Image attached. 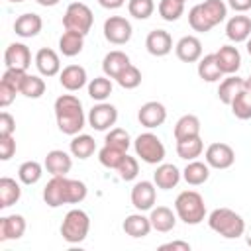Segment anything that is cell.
Wrapping results in <instances>:
<instances>
[{
	"mask_svg": "<svg viewBox=\"0 0 251 251\" xmlns=\"http://www.w3.org/2000/svg\"><path fill=\"white\" fill-rule=\"evenodd\" d=\"M175 53L182 63H196L202 57V43L196 35H184L176 41Z\"/></svg>",
	"mask_w": 251,
	"mask_h": 251,
	"instance_id": "obj_14",
	"label": "cell"
},
{
	"mask_svg": "<svg viewBox=\"0 0 251 251\" xmlns=\"http://www.w3.org/2000/svg\"><path fill=\"white\" fill-rule=\"evenodd\" d=\"M175 212L184 224L196 226L206 218L204 198L196 190H182L175 200Z\"/></svg>",
	"mask_w": 251,
	"mask_h": 251,
	"instance_id": "obj_4",
	"label": "cell"
},
{
	"mask_svg": "<svg viewBox=\"0 0 251 251\" xmlns=\"http://www.w3.org/2000/svg\"><path fill=\"white\" fill-rule=\"evenodd\" d=\"M208 226L212 231H216L218 235L226 237V239H237L245 233V222L243 218L229 210V208H216L210 212L208 216Z\"/></svg>",
	"mask_w": 251,
	"mask_h": 251,
	"instance_id": "obj_3",
	"label": "cell"
},
{
	"mask_svg": "<svg viewBox=\"0 0 251 251\" xmlns=\"http://www.w3.org/2000/svg\"><path fill=\"white\" fill-rule=\"evenodd\" d=\"M188 24H190V27L194 31H200V33H206V31H210L214 27V24L210 22V18L206 16V12L202 10L200 4H196V6L190 8V12H188Z\"/></svg>",
	"mask_w": 251,
	"mask_h": 251,
	"instance_id": "obj_38",
	"label": "cell"
},
{
	"mask_svg": "<svg viewBox=\"0 0 251 251\" xmlns=\"http://www.w3.org/2000/svg\"><path fill=\"white\" fill-rule=\"evenodd\" d=\"M94 151H96L94 137H90L86 133L73 135V141H71V153H73V157H76V159H88Z\"/></svg>",
	"mask_w": 251,
	"mask_h": 251,
	"instance_id": "obj_34",
	"label": "cell"
},
{
	"mask_svg": "<svg viewBox=\"0 0 251 251\" xmlns=\"http://www.w3.org/2000/svg\"><path fill=\"white\" fill-rule=\"evenodd\" d=\"M137 120H139V124H141L143 127H147V129L159 127V126H163L165 120H167V108H165L161 102H157V100L145 102V104L139 108V112H137Z\"/></svg>",
	"mask_w": 251,
	"mask_h": 251,
	"instance_id": "obj_12",
	"label": "cell"
},
{
	"mask_svg": "<svg viewBox=\"0 0 251 251\" xmlns=\"http://www.w3.org/2000/svg\"><path fill=\"white\" fill-rule=\"evenodd\" d=\"M55 120L63 133L76 135L84 127V110L82 102L75 94H61L55 100Z\"/></svg>",
	"mask_w": 251,
	"mask_h": 251,
	"instance_id": "obj_2",
	"label": "cell"
},
{
	"mask_svg": "<svg viewBox=\"0 0 251 251\" xmlns=\"http://www.w3.org/2000/svg\"><path fill=\"white\" fill-rule=\"evenodd\" d=\"M124 2L126 0H98V4L102 8H106V10H118V8L124 6Z\"/></svg>",
	"mask_w": 251,
	"mask_h": 251,
	"instance_id": "obj_53",
	"label": "cell"
},
{
	"mask_svg": "<svg viewBox=\"0 0 251 251\" xmlns=\"http://www.w3.org/2000/svg\"><path fill=\"white\" fill-rule=\"evenodd\" d=\"M88 76H86V69L80 65H67L61 73H59V82L65 90L69 92H76L86 84Z\"/></svg>",
	"mask_w": 251,
	"mask_h": 251,
	"instance_id": "obj_16",
	"label": "cell"
},
{
	"mask_svg": "<svg viewBox=\"0 0 251 251\" xmlns=\"http://www.w3.org/2000/svg\"><path fill=\"white\" fill-rule=\"evenodd\" d=\"M88 126L96 131H106L110 129L116 120H118V110L114 104H108V102H98L96 106L90 108L88 112Z\"/></svg>",
	"mask_w": 251,
	"mask_h": 251,
	"instance_id": "obj_8",
	"label": "cell"
},
{
	"mask_svg": "<svg viewBox=\"0 0 251 251\" xmlns=\"http://www.w3.org/2000/svg\"><path fill=\"white\" fill-rule=\"evenodd\" d=\"M245 241H247V245L251 247V227H249V229H245Z\"/></svg>",
	"mask_w": 251,
	"mask_h": 251,
	"instance_id": "obj_55",
	"label": "cell"
},
{
	"mask_svg": "<svg viewBox=\"0 0 251 251\" xmlns=\"http://www.w3.org/2000/svg\"><path fill=\"white\" fill-rule=\"evenodd\" d=\"M157 200V190H155V182L151 180H139L133 184L131 188V204L137 212H147L153 208Z\"/></svg>",
	"mask_w": 251,
	"mask_h": 251,
	"instance_id": "obj_10",
	"label": "cell"
},
{
	"mask_svg": "<svg viewBox=\"0 0 251 251\" xmlns=\"http://www.w3.org/2000/svg\"><path fill=\"white\" fill-rule=\"evenodd\" d=\"M84 47V35L82 33H76V31H69L65 29L63 35L59 37V51L65 55V57H75L82 51Z\"/></svg>",
	"mask_w": 251,
	"mask_h": 251,
	"instance_id": "obj_29",
	"label": "cell"
},
{
	"mask_svg": "<svg viewBox=\"0 0 251 251\" xmlns=\"http://www.w3.org/2000/svg\"><path fill=\"white\" fill-rule=\"evenodd\" d=\"M133 149H135V155L147 165H159L165 159V145L151 131L139 133L133 141Z\"/></svg>",
	"mask_w": 251,
	"mask_h": 251,
	"instance_id": "obj_6",
	"label": "cell"
},
{
	"mask_svg": "<svg viewBox=\"0 0 251 251\" xmlns=\"http://www.w3.org/2000/svg\"><path fill=\"white\" fill-rule=\"evenodd\" d=\"M110 94H112V80H110V76H94L88 82V96L92 100L104 102Z\"/></svg>",
	"mask_w": 251,
	"mask_h": 251,
	"instance_id": "obj_37",
	"label": "cell"
},
{
	"mask_svg": "<svg viewBox=\"0 0 251 251\" xmlns=\"http://www.w3.org/2000/svg\"><path fill=\"white\" fill-rule=\"evenodd\" d=\"M106 145H112V147H118L122 151H127V147L131 145V137L126 129L122 127H112L108 133H106Z\"/></svg>",
	"mask_w": 251,
	"mask_h": 251,
	"instance_id": "obj_45",
	"label": "cell"
},
{
	"mask_svg": "<svg viewBox=\"0 0 251 251\" xmlns=\"http://www.w3.org/2000/svg\"><path fill=\"white\" fill-rule=\"evenodd\" d=\"M182 173L173 165V163H159V167L153 173V182L155 186L163 188V190H171L178 184Z\"/></svg>",
	"mask_w": 251,
	"mask_h": 251,
	"instance_id": "obj_21",
	"label": "cell"
},
{
	"mask_svg": "<svg viewBox=\"0 0 251 251\" xmlns=\"http://www.w3.org/2000/svg\"><path fill=\"white\" fill-rule=\"evenodd\" d=\"M88 188L82 180L53 176L43 188V200L49 208H59L63 204H78L86 198Z\"/></svg>",
	"mask_w": 251,
	"mask_h": 251,
	"instance_id": "obj_1",
	"label": "cell"
},
{
	"mask_svg": "<svg viewBox=\"0 0 251 251\" xmlns=\"http://www.w3.org/2000/svg\"><path fill=\"white\" fill-rule=\"evenodd\" d=\"M204 151V143L200 135L194 137H186V139H178L176 141V155L184 161H194L196 157H200Z\"/></svg>",
	"mask_w": 251,
	"mask_h": 251,
	"instance_id": "obj_31",
	"label": "cell"
},
{
	"mask_svg": "<svg viewBox=\"0 0 251 251\" xmlns=\"http://www.w3.org/2000/svg\"><path fill=\"white\" fill-rule=\"evenodd\" d=\"M178 2H186V0H178Z\"/></svg>",
	"mask_w": 251,
	"mask_h": 251,
	"instance_id": "obj_59",
	"label": "cell"
},
{
	"mask_svg": "<svg viewBox=\"0 0 251 251\" xmlns=\"http://www.w3.org/2000/svg\"><path fill=\"white\" fill-rule=\"evenodd\" d=\"M16 131V120L10 112L0 114V135H14Z\"/></svg>",
	"mask_w": 251,
	"mask_h": 251,
	"instance_id": "obj_49",
	"label": "cell"
},
{
	"mask_svg": "<svg viewBox=\"0 0 251 251\" xmlns=\"http://www.w3.org/2000/svg\"><path fill=\"white\" fill-rule=\"evenodd\" d=\"M247 53H249V55H251V37H249V39H247Z\"/></svg>",
	"mask_w": 251,
	"mask_h": 251,
	"instance_id": "obj_57",
	"label": "cell"
},
{
	"mask_svg": "<svg viewBox=\"0 0 251 251\" xmlns=\"http://www.w3.org/2000/svg\"><path fill=\"white\" fill-rule=\"evenodd\" d=\"M116 82H118L122 88H126V90L137 88V86L141 84V71H139L137 67H133V65H127V67L118 75Z\"/></svg>",
	"mask_w": 251,
	"mask_h": 251,
	"instance_id": "obj_43",
	"label": "cell"
},
{
	"mask_svg": "<svg viewBox=\"0 0 251 251\" xmlns=\"http://www.w3.org/2000/svg\"><path fill=\"white\" fill-rule=\"evenodd\" d=\"M145 47L153 57H165L173 51V37L167 29H153L145 37Z\"/></svg>",
	"mask_w": 251,
	"mask_h": 251,
	"instance_id": "obj_13",
	"label": "cell"
},
{
	"mask_svg": "<svg viewBox=\"0 0 251 251\" xmlns=\"http://www.w3.org/2000/svg\"><path fill=\"white\" fill-rule=\"evenodd\" d=\"M214 55H216V61H218V65H220V69H222L224 75H235L239 71V67H241V55H239L237 47H233V45H222Z\"/></svg>",
	"mask_w": 251,
	"mask_h": 251,
	"instance_id": "obj_19",
	"label": "cell"
},
{
	"mask_svg": "<svg viewBox=\"0 0 251 251\" xmlns=\"http://www.w3.org/2000/svg\"><path fill=\"white\" fill-rule=\"evenodd\" d=\"M149 220H151L153 229H155V231H161V233H167V231L175 229V226H176V216H175L173 210L167 208V206L151 208Z\"/></svg>",
	"mask_w": 251,
	"mask_h": 251,
	"instance_id": "obj_25",
	"label": "cell"
},
{
	"mask_svg": "<svg viewBox=\"0 0 251 251\" xmlns=\"http://www.w3.org/2000/svg\"><path fill=\"white\" fill-rule=\"evenodd\" d=\"M41 27H43V20H41V16H37L33 12H25V14L18 16L16 22H14L16 35L25 37V39L27 37H35L41 31Z\"/></svg>",
	"mask_w": 251,
	"mask_h": 251,
	"instance_id": "obj_20",
	"label": "cell"
},
{
	"mask_svg": "<svg viewBox=\"0 0 251 251\" xmlns=\"http://www.w3.org/2000/svg\"><path fill=\"white\" fill-rule=\"evenodd\" d=\"M45 169L47 173H51L53 176H67V173L73 167V159L69 153H65L63 149H53L45 155Z\"/></svg>",
	"mask_w": 251,
	"mask_h": 251,
	"instance_id": "obj_18",
	"label": "cell"
},
{
	"mask_svg": "<svg viewBox=\"0 0 251 251\" xmlns=\"http://www.w3.org/2000/svg\"><path fill=\"white\" fill-rule=\"evenodd\" d=\"M127 12L135 20H147L155 12V2L153 0H129L127 2Z\"/></svg>",
	"mask_w": 251,
	"mask_h": 251,
	"instance_id": "obj_44",
	"label": "cell"
},
{
	"mask_svg": "<svg viewBox=\"0 0 251 251\" xmlns=\"http://www.w3.org/2000/svg\"><path fill=\"white\" fill-rule=\"evenodd\" d=\"M39 6H45V8H51V6H57L61 0H35Z\"/></svg>",
	"mask_w": 251,
	"mask_h": 251,
	"instance_id": "obj_54",
	"label": "cell"
},
{
	"mask_svg": "<svg viewBox=\"0 0 251 251\" xmlns=\"http://www.w3.org/2000/svg\"><path fill=\"white\" fill-rule=\"evenodd\" d=\"M94 24V16H92V10L82 4V2H73L67 6V12L63 16V25L65 29L69 31H76V33H82L86 35L90 31Z\"/></svg>",
	"mask_w": 251,
	"mask_h": 251,
	"instance_id": "obj_7",
	"label": "cell"
},
{
	"mask_svg": "<svg viewBox=\"0 0 251 251\" xmlns=\"http://www.w3.org/2000/svg\"><path fill=\"white\" fill-rule=\"evenodd\" d=\"M229 108L237 120H249L251 118V90L243 88L239 94H235Z\"/></svg>",
	"mask_w": 251,
	"mask_h": 251,
	"instance_id": "obj_35",
	"label": "cell"
},
{
	"mask_svg": "<svg viewBox=\"0 0 251 251\" xmlns=\"http://www.w3.org/2000/svg\"><path fill=\"white\" fill-rule=\"evenodd\" d=\"M184 14V2L178 0H161L159 2V16L165 22H176Z\"/></svg>",
	"mask_w": 251,
	"mask_h": 251,
	"instance_id": "obj_42",
	"label": "cell"
},
{
	"mask_svg": "<svg viewBox=\"0 0 251 251\" xmlns=\"http://www.w3.org/2000/svg\"><path fill=\"white\" fill-rule=\"evenodd\" d=\"M131 24L122 16H110L104 22V37L114 45H124L131 39Z\"/></svg>",
	"mask_w": 251,
	"mask_h": 251,
	"instance_id": "obj_9",
	"label": "cell"
},
{
	"mask_svg": "<svg viewBox=\"0 0 251 251\" xmlns=\"http://www.w3.org/2000/svg\"><path fill=\"white\" fill-rule=\"evenodd\" d=\"M200 6H202V10L206 12V16L210 18V22L214 25L222 24L227 16V4H224V0H206Z\"/></svg>",
	"mask_w": 251,
	"mask_h": 251,
	"instance_id": "obj_40",
	"label": "cell"
},
{
	"mask_svg": "<svg viewBox=\"0 0 251 251\" xmlns=\"http://www.w3.org/2000/svg\"><path fill=\"white\" fill-rule=\"evenodd\" d=\"M16 94H20V92H18V90H14L12 86H8V84L0 82V106H2V108H8V106L14 102Z\"/></svg>",
	"mask_w": 251,
	"mask_h": 251,
	"instance_id": "obj_50",
	"label": "cell"
},
{
	"mask_svg": "<svg viewBox=\"0 0 251 251\" xmlns=\"http://www.w3.org/2000/svg\"><path fill=\"white\" fill-rule=\"evenodd\" d=\"M16 153V139L14 135H0V159L10 161Z\"/></svg>",
	"mask_w": 251,
	"mask_h": 251,
	"instance_id": "obj_48",
	"label": "cell"
},
{
	"mask_svg": "<svg viewBox=\"0 0 251 251\" xmlns=\"http://www.w3.org/2000/svg\"><path fill=\"white\" fill-rule=\"evenodd\" d=\"M126 155H127V151H122V149H118V147H112V145H106V143H104V147L98 151V161H100V165H104L106 169L118 171V167L122 165V161H124Z\"/></svg>",
	"mask_w": 251,
	"mask_h": 251,
	"instance_id": "obj_36",
	"label": "cell"
},
{
	"mask_svg": "<svg viewBox=\"0 0 251 251\" xmlns=\"http://www.w3.org/2000/svg\"><path fill=\"white\" fill-rule=\"evenodd\" d=\"M222 75H224V73H222V69H220V65H218L214 53L200 57V61H198V76H200L202 80H206V82H216V80L222 78Z\"/></svg>",
	"mask_w": 251,
	"mask_h": 251,
	"instance_id": "obj_32",
	"label": "cell"
},
{
	"mask_svg": "<svg viewBox=\"0 0 251 251\" xmlns=\"http://www.w3.org/2000/svg\"><path fill=\"white\" fill-rule=\"evenodd\" d=\"M127 65H131V63H129V57H127L124 51H118V49L106 53L104 59H102V71H104V75L110 76V78H118V75H120Z\"/></svg>",
	"mask_w": 251,
	"mask_h": 251,
	"instance_id": "obj_26",
	"label": "cell"
},
{
	"mask_svg": "<svg viewBox=\"0 0 251 251\" xmlns=\"http://www.w3.org/2000/svg\"><path fill=\"white\" fill-rule=\"evenodd\" d=\"M204 157H206V163L212 169H229L235 163V151L227 143H212V145H208Z\"/></svg>",
	"mask_w": 251,
	"mask_h": 251,
	"instance_id": "obj_11",
	"label": "cell"
},
{
	"mask_svg": "<svg viewBox=\"0 0 251 251\" xmlns=\"http://www.w3.org/2000/svg\"><path fill=\"white\" fill-rule=\"evenodd\" d=\"M25 233V220L20 214L0 218V241L20 239Z\"/></svg>",
	"mask_w": 251,
	"mask_h": 251,
	"instance_id": "obj_22",
	"label": "cell"
},
{
	"mask_svg": "<svg viewBox=\"0 0 251 251\" xmlns=\"http://www.w3.org/2000/svg\"><path fill=\"white\" fill-rule=\"evenodd\" d=\"M245 88H247V90H251V75L245 78Z\"/></svg>",
	"mask_w": 251,
	"mask_h": 251,
	"instance_id": "obj_56",
	"label": "cell"
},
{
	"mask_svg": "<svg viewBox=\"0 0 251 251\" xmlns=\"http://www.w3.org/2000/svg\"><path fill=\"white\" fill-rule=\"evenodd\" d=\"M227 6L235 12H247L251 10V0H227Z\"/></svg>",
	"mask_w": 251,
	"mask_h": 251,
	"instance_id": "obj_51",
	"label": "cell"
},
{
	"mask_svg": "<svg viewBox=\"0 0 251 251\" xmlns=\"http://www.w3.org/2000/svg\"><path fill=\"white\" fill-rule=\"evenodd\" d=\"M43 175V167L37 161H25L18 169V178L24 184H35Z\"/></svg>",
	"mask_w": 251,
	"mask_h": 251,
	"instance_id": "obj_39",
	"label": "cell"
},
{
	"mask_svg": "<svg viewBox=\"0 0 251 251\" xmlns=\"http://www.w3.org/2000/svg\"><path fill=\"white\" fill-rule=\"evenodd\" d=\"M20 94H24L25 98H41L45 94V80L37 75H27L22 84Z\"/></svg>",
	"mask_w": 251,
	"mask_h": 251,
	"instance_id": "obj_41",
	"label": "cell"
},
{
	"mask_svg": "<svg viewBox=\"0 0 251 251\" xmlns=\"http://www.w3.org/2000/svg\"><path fill=\"white\" fill-rule=\"evenodd\" d=\"M122 227H124V231H126L129 237H135V239L149 235V231L153 229L151 220H149L147 216H143L141 212L129 214V216L124 220V226H122Z\"/></svg>",
	"mask_w": 251,
	"mask_h": 251,
	"instance_id": "obj_24",
	"label": "cell"
},
{
	"mask_svg": "<svg viewBox=\"0 0 251 251\" xmlns=\"http://www.w3.org/2000/svg\"><path fill=\"white\" fill-rule=\"evenodd\" d=\"M182 178L192 184V186H200L210 178V165L202 163V161H188V165L182 171Z\"/></svg>",
	"mask_w": 251,
	"mask_h": 251,
	"instance_id": "obj_28",
	"label": "cell"
},
{
	"mask_svg": "<svg viewBox=\"0 0 251 251\" xmlns=\"http://www.w3.org/2000/svg\"><path fill=\"white\" fill-rule=\"evenodd\" d=\"M35 67L39 71V75L43 76H55L61 73V59L59 55L49 49V47H41L35 53Z\"/></svg>",
	"mask_w": 251,
	"mask_h": 251,
	"instance_id": "obj_17",
	"label": "cell"
},
{
	"mask_svg": "<svg viewBox=\"0 0 251 251\" xmlns=\"http://www.w3.org/2000/svg\"><path fill=\"white\" fill-rule=\"evenodd\" d=\"M159 249H175V251H190V245L186 241H169V243H163Z\"/></svg>",
	"mask_w": 251,
	"mask_h": 251,
	"instance_id": "obj_52",
	"label": "cell"
},
{
	"mask_svg": "<svg viewBox=\"0 0 251 251\" xmlns=\"http://www.w3.org/2000/svg\"><path fill=\"white\" fill-rule=\"evenodd\" d=\"M200 135V120L194 114H184L176 120L175 124V139H186V137H194Z\"/></svg>",
	"mask_w": 251,
	"mask_h": 251,
	"instance_id": "obj_30",
	"label": "cell"
},
{
	"mask_svg": "<svg viewBox=\"0 0 251 251\" xmlns=\"http://www.w3.org/2000/svg\"><path fill=\"white\" fill-rule=\"evenodd\" d=\"M4 63L8 69H24L27 71V67L31 65V53L29 47L24 43H10L4 51Z\"/></svg>",
	"mask_w": 251,
	"mask_h": 251,
	"instance_id": "obj_15",
	"label": "cell"
},
{
	"mask_svg": "<svg viewBox=\"0 0 251 251\" xmlns=\"http://www.w3.org/2000/svg\"><path fill=\"white\" fill-rule=\"evenodd\" d=\"M25 76H27V73L24 71V69H8L6 67V71H4V75H2V78H0V82H4V84H8V86H12L14 90H22V84H24V80H25Z\"/></svg>",
	"mask_w": 251,
	"mask_h": 251,
	"instance_id": "obj_46",
	"label": "cell"
},
{
	"mask_svg": "<svg viewBox=\"0 0 251 251\" xmlns=\"http://www.w3.org/2000/svg\"><path fill=\"white\" fill-rule=\"evenodd\" d=\"M20 196H22L20 184L10 176H2L0 178V208H10L12 204L20 200Z\"/></svg>",
	"mask_w": 251,
	"mask_h": 251,
	"instance_id": "obj_33",
	"label": "cell"
},
{
	"mask_svg": "<svg viewBox=\"0 0 251 251\" xmlns=\"http://www.w3.org/2000/svg\"><path fill=\"white\" fill-rule=\"evenodd\" d=\"M8 2H12V4H20V2H24V0H8Z\"/></svg>",
	"mask_w": 251,
	"mask_h": 251,
	"instance_id": "obj_58",
	"label": "cell"
},
{
	"mask_svg": "<svg viewBox=\"0 0 251 251\" xmlns=\"http://www.w3.org/2000/svg\"><path fill=\"white\" fill-rule=\"evenodd\" d=\"M226 35L235 43L247 41L251 37V20L247 16H231L226 24Z\"/></svg>",
	"mask_w": 251,
	"mask_h": 251,
	"instance_id": "obj_23",
	"label": "cell"
},
{
	"mask_svg": "<svg viewBox=\"0 0 251 251\" xmlns=\"http://www.w3.org/2000/svg\"><path fill=\"white\" fill-rule=\"evenodd\" d=\"M88 229H90V218L84 210L75 208V210H69L65 214L63 224H61V235L67 243L84 241L88 235Z\"/></svg>",
	"mask_w": 251,
	"mask_h": 251,
	"instance_id": "obj_5",
	"label": "cell"
},
{
	"mask_svg": "<svg viewBox=\"0 0 251 251\" xmlns=\"http://www.w3.org/2000/svg\"><path fill=\"white\" fill-rule=\"evenodd\" d=\"M245 88V78L237 76V75H229L227 78H224L220 82V88H218V98L222 104L229 106L231 100L235 98V94H239L241 90Z\"/></svg>",
	"mask_w": 251,
	"mask_h": 251,
	"instance_id": "obj_27",
	"label": "cell"
},
{
	"mask_svg": "<svg viewBox=\"0 0 251 251\" xmlns=\"http://www.w3.org/2000/svg\"><path fill=\"white\" fill-rule=\"evenodd\" d=\"M118 173H120V178L122 180H133L135 176H137V173H139V163H137V159L135 157H131V155H126L124 157V161H122V165L118 167Z\"/></svg>",
	"mask_w": 251,
	"mask_h": 251,
	"instance_id": "obj_47",
	"label": "cell"
}]
</instances>
